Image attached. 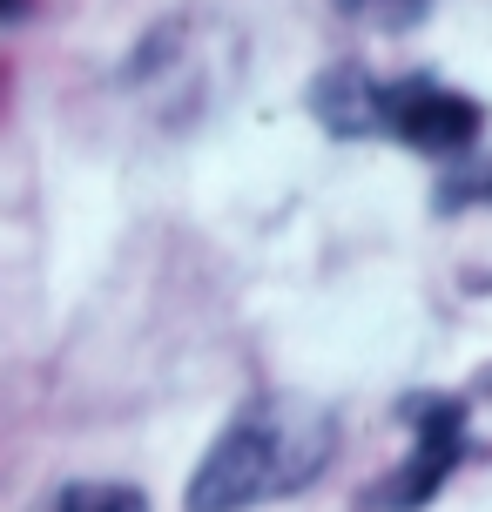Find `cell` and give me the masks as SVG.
<instances>
[{
    "label": "cell",
    "mask_w": 492,
    "mask_h": 512,
    "mask_svg": "<svg viewBox=\"0 0 492 512\" xmlns=\"http://www.w3.org/2000/svg\"><path fill=\"white\" fill-rule=\"evenodd\" d=\"M486 128V108L445 88L432 75H405V81H378V135L405 142L418 155H459L479 142Z\"/></svg>",
    "instance_id": "cell-2"
},
{
    "label": "cell",
    "mask_w": 492,
    "mask_h": 512,
    "mask_svg": "<svg viewBox=\"0 0 492 512\" xmlns=\"http://www.w3.org/2000/svg\"><path fill=\"white\" fill-rule=\"evenodd\" d=\"M14 14H27V0H0V21H14Z\"/></svg>",
    "instance_id": "cell-7"
},
{
    "label": "cell",
    "mask_w": 492,
    "mask_h": 512,
    "mask_svg": "<svg viewBox=\"0 0 492 512\" xmlns=\"http://www.w3.org/2000/svg\"><path fill=\"white\" fill-rule=\"evenodd\" d=\"M405 418H412V459L371 492V512H418L466 452V405L459 398H405Z\"/></svg>",
    "instance_id": "cell-3"
},
{
    "label": "cell",
    "mask_w": 492,
    "mask_h": 512,
    "mask_svg": "<svg viewBox=\"0 0 492 512\" xmlns=\"http://www.w3.org/2000/svg\"><path fill=\"white\" fill-rule=\"evenodd\" d=\"M425 7H432V0H337V14H351V21L371 27V34H405V27L425 21Z\"/></svg>",
    "instance_id": "cell-5"
},
{
    "label": "cell",
    "mask_w": 492,
    "mask_h": 512,
    "mask_svg": "<svg viewBox=\"0 0 492 512\" xmlns=\"http://www.w3.org/2000/svg\"><path fill=\"white\" fill-rule=\"evenodd\" d=\"M466 196H492V176H486V182H479V189H466Z\"/></svg>",
    "instance_id": "cell-8"
},
{
    "label": "cell",
    "mask_w": 492,
    "mask_h": 512,
    "mask_svg": "<svg viewBox=\"0 0 492 512\" xmlns=\"http://www.w3.org/2000/svg\"><path fill=\"white\" fill-rule=\"evenodd\" d=\"M54 512H149L135 486H68Z\"/></svg>",
    "instance_id": "cell-6"
},
{
    "label": "cell",
    "mask_w": 492,
    "mask_h": 512,
    "mask_svg": "<svg viewBox=\"0 0 492 512\" xmlns=\"http://www.w3.org/2000/svg\"><path fill=\"white\" fill-rule=\"evenodd\" d=\"M311 108L331 135H378V81L358 75V68H331L317 81Z\"/></svg>",
    "instance_id": "cell-4"
},
{
    "label": "cell",
    "mask_w": 492,
    "mask_h": 512,
    "mask_svg": "<svg viewBox=\"0 0 492 512\" xmlns=\"http://www.w3.org/2000/svg\"><path fill=\"white\" fill-rule=\"evenodd\" d=\"M331 459V411L304 398H263L230 418L189 479V512H250L304 492Z\"/></svg>",
    "instance_id": "cell-1"
}]
</instances>
